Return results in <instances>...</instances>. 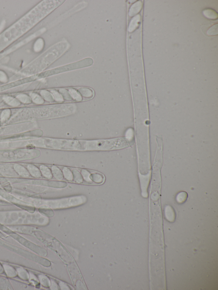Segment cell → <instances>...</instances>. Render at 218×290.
Instances as JSON below:
<instances>
[{
	"label": "cell",
	"instance_id": "cell-1",
	"mask_svg": "<svg viewBox=\"0 0 218 290\" xmlns=\"http://www.w3.org/2000/svg\"><path fill=\"white\" fill-rule=\"evenodd\" d=\"M94 60L90 58H86L81 61L74 62L73 63L67 64V65L63 66L42 73L39 76V78H43V77H47L56 75V74L63 72L69 71L73 70L79 69L83 68L90 66L94 63Z\"/></svg>",
	"mask_w": 218,
	"mask_h": 290
},
{
	"label": "cell",
	"instance_id": "cell-2",
	"mask_svg": "<svg viewBox=\"0 0 218 290\" xmlns=\"http://www.w3.org/2000/svg\"><path fill=\"white\" fill-rule=\"evenodd\" d=\"M77 91L79 92L81 97L87 98V99L93 98L94 96V91L92 89L88 88H79L77 89Z\"/></svg>",
	"mask_w": 218,
	"mask_h": 290
},
{
	"label": "cell",
	"instance_id": "cell-3",
	"mask_svg": "<svg viewBox=\"0 0 218 290\" xmlns=\"http://www.w3.org/2000/svg\"><path fill=\"white\" fill-rule=\"evenodd\" d=\"M142 6V3L141 1H138L137 2L134 3L129 10V16L131 17L135 16L141 10Z\"/></svg>",
	"mask_w": 218,
	"mask_h": 290
},
{
	"label": "cell",
	"instance_id": "cell-4",
	"mask_svg": "<svg viewBox=\"0 0 218 290\" xmlns=\"http://www.w3.org/2000/svg\"><path fill=\"white\" fill-rule=\"evenodd\" d=\"M90 179L92 183L96 184H102L104 181V177L101 174L93 173L90 174Z\"/></svg>",
	"mask_w": 218,
	"mask_h": 290
},
{
	"label": "cell",
	"instance_id": "cell-5",
	"mask_svg": "<svg viewBox=\"0 0 218 290\" xmlns=\"http://www.w3.org/2000/svg\"><path fill=\"white\" fill-rule=\"evenodd\" d=\"M140 16L136 15L131 20L128 28L129 32H131L134 31L138 26L140 21Z\"/></svg>",
	"mask_w": 218,
	"mask_h": 290
},
{
	"label": "cell",
	"instance_id": "cell-6",
	"mask_svg": "<svg viewBox=\"0 0 218 290\" xmlns=\"http://www.w3.org/2000/svg\"><path fill=\"white\" fill-rule=\"evenodd\" d=\"M52 173L54 177L57 180H62L63 178V172L59 167L53 166L51 169Z\"/></svg>",
	"mask_w": 218,
	"mask_h": 290
},
{
	"label": "cell",
	"instance_id": "cell-7",
	"mask_svg": "<svg viewBox=\"0 0 218 290\" xmlns=\"http://www.w3.org/2000/svg\"><path fill=\"white\" fill-rule=\"evenodd\" d=\"M165 215L166 219L170 222H173L174 221L175 213L174 211L172 208V207L170 206H166L165 209Z\"/></svg>",
	"mask_w": 218,
	"mask_h": 290
},
{
	"label": "cell",
	"instance_id": "cell-8",
	"mask_svg": "<svg viewBox=\"0 0 218 290\" xmlns=\"http://www.w3.org/2000/svg\"><path fill=\"white\" fill-rule=\"evenodd\" d=\"M203 14L205 16L209 19L215 20L218 18L217 13L213 9H207L203 12Z\"/></svg>",
	"mask_w": 218,
	"mask_h": 290
},
{
	"label": "cell",
	"instance_id": "cell-9",
	"mask_svg": "<svg viewBox=\"0 0 218 290\" xmlns=\"http://www.w3.org/2000/svg\"><path fill=\"white\" fill-rule=\"evenodd\" d=\"M68 91L72 99L74 101H81L82 100V97L77 90L73 89H70L68 90Z\"/></svg>",
	"mask_w": 218,
	"mask_h": 290
},
{
	"label": "cell",
	"instance_id": "cell-10",
	"mask_svg": "<svg viewBox=\"0 0 218 290\" xmlns=\"http://www.w3.org/2000/svg\"><path fill=\"white\" fill-rule=\"evenodd\" d=\"M71 171L73 173V180L75 181L78 184H81L83 183V180L81 172L76 169H73Z\"/></svg>",
	"mask_w": 218,
	"mask_h": 290
},
{
	"label": "cell",
	"instance_id": "cell-11",
	"mask_svg": "<svg viewBox=\"0 0 218 290\" xmlns=\"http://www.w3.org/2000/svg\"><path fill=\"white\" fill-rule=\"evenodd\" d=\"M62 171L63 172V177L65 178L66 179L70 181L73 180V173L71 170L66 167H63Z\"/></svg>",
	"mask_w": 218,
	"mask_h": 290
},
{
	"label": "cell",
	"instance_id": "cell-12",
	"mask_svg": "<svg viewBox=\"0 0 218 290\" xmlns=\"http://www.w3.org/2000/svg\"><path fill=\"white\" fill-rule=\"evenodd\" d=\"M59 92L62 95L63 100H67V101H72L73 99L71 97L69 92L67 90L65 89H61L59 90Z\"/></svg>",
	"mask_w": 218,
	"mask_h": 290
},
{
	"label": "cell",
	"instance_id": "cell-13",
	"mask_svg": "<svg viewBox=\"0 0 218 290\" xmlns=\"http://www.w3.org/2000/svg\"><path fill=\"white\" fill-rule=\"evenodd\" d=\"M41 170L43 175L45 177L48 179L52 178L53 174L52 171L48 167L45 166H42V167H41Z\"/></svg>",
	"mask_w": 218,
	"mask_h": 290
},
{
	"label": "cell",
	"instance_id": "cell-14",
	"mask_svg": "<svg viewBox=\"0 0 218 290\" xmlns=\"http://www.w3.org/2000/svg\"><path fill=\"white\" fill-rule=\"evenodd\" d=\"M50 92L52 95H53L55 101L60 103L63 102L64 100H63V97L58 91L53 90L51 91Z\"/></svg>",
	"mask_w": 218,
	"mask_h": 290
},
{
	"label": "cell",
	"instance_id": "cell-15",
	"mask_svg": "<svg viewBox=\"0 0 218 290\" xmlns=\"http://www.w3.org/2000/svg\"><path fill=\"white\" fill-rule=\"evenodd\" d=\"M187 197H188V195H187L186 192H182L179 193L177 196V201L179 204H182V203L186 201Z\"/></svg>",
	"mask_w": 218,
	"mask_h": 290
},
{
	"label": "cell",
	"instance_id": "cell-16",
	"mask_svg": "<svg viewBox=\"0 0 218 290\" xmlns=\"http://www.w3.org/2000/svg\"><path fill=\"white\" fill-rule=\"evenodd\" d=\"M81 174L83 177V180L88 183H92V182L90 179V173L87 170L85 169H82L81 171Z\"/></svg>",
	"mask_w": 218,
	"mask_h": 290
},
{
	"label": "cell",
	"instance_id": "cell-17",
	"mask_svg": "<svg viewBox=\"0 0 218 290\" xmlns=\"http://www.w3.org/2000/svg\"><path fill=\"white\" fill-rule=\"evenodd\" d=\"M218 24L212 26L207 31V34L209 35H218Z\"/></svg>",
	"mask_w": 218,
	"mask_h": 290
},
{
	"label": "cell",
	"instance_id": "cell-18",
	"mask_svg": "<svg viewBox=\"0 0 218 290\" xmlns=\"http://www.w3.org/2000/svg\"><path fill=\"white\" fill-rule=\"evenodd\" d=\"M43 95H44L45 99L47 101H49V102H53L55 100L53 95L49 92H47V91H45V92H43Z\"/></svg>",
	"mask_w": 218,
	"mask_h": 290
}]
</instances>
